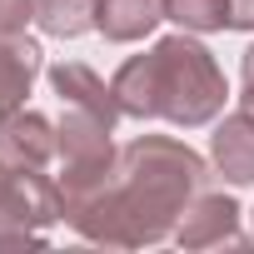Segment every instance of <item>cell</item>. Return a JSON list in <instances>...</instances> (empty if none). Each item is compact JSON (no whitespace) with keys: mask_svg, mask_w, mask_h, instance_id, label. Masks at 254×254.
Instances as JSON below:
<instances>
[{"mask_svg":"<svg viewBox=\"0 0 254 254\" xmlns=\"http://www.w3.org/2000/svg\"><path fill=\"white\" fill-rule=\"evenodd\" d=\"M55 135H60V160L65 165H105V160L120 155L110 145V125L95 120V115H85V110H75V105H65Z\"/></svg>","mask_w":254,"mask_h":254,"instance_id":"ba28073f","label":"cell"},{"mask_svg":"<svg viewBox=\"0 0 254 254\" xmlns=\"http://www.w3.org/2000/svg\"><path fill=\"white\" fill-rule=\"evenodd\" d=\"M95 5L100 0H35V25L55 40H75L95 25Z\"/></svg>","mask_w":254,"mask_h":254,"instance_id":"30bf717a","label":"cell"},{"mask_svg":"<svg viewBox=\"0 0 254 254\" xmlns=\"http://www.w3.org/2000/svg\"><path fill=\"white\" fill-rule=\"evenodd\" d=\"M165 20V0H100L95 5V30L115 45L145 40Z\"/></svg>","mask_w":254,"mask_h":254,"instance_id":"9c48e42d","label":"cell"},{"mask_svg":"<svg viewBox=\"0 0 254 254\" xmlns=\"http://www.w3.org/2000/svg\"><path fill=\"white\" fill-rule=\"evenodd\" d=\"M209 190V165L170 135H140L120 150L115 180L65 209V224L90 244L140 249L175 234L185 204Z\"/></svg>","mask_w":254,"mask_h":254,"instance_id":"6da1fadb","label":"cell"},{"mask_svg":"<svg viewBox=\"0 0 254 254\" xmlns=\"http://www.w3.org/2000/svg\"><path fill=\"white\" fill-rule=\"evenodd\" d=\"M35 20V0H0V35H20Z\"/></svg>","mask_w":254,"mask_h":254,"instance_id":"7c38bea8","label":"cell"},{"mask_svg":"<svg viewBox=\"0 0 254 254\" xmlns=\"http://www.w3.org/2000/svg\"><path fill=\"white\" fill-rule=\"evenodd\" d=\"M239 75H244V105H254V45L244 50V65H239Z\"/></svg>","mask_w":254,"mask_h":254,"instance_id":"5bb4252c","label":"cell"},{"mask_svg":"<svg viewBox=\"0 0 254 254\" xmlns=\"http://www.w3.org/2000/svg\"><path fill=\"white\" fill-rule=\"evenodd\" d=\"M229 30H254V0H229Z\"/></svg>","mask_w":254,"mask_h":254,"instance_id":"4fadbf2b","label":"cell"},{"mask_svg":"<svg viewBox=\"0 0 254 254\" xmlns=\"http://www.w3.org/2000/svg\"><path fill=\"white\" fill-rule=\"evenodd\" d=\"M209 160L229 185H254V105L224 115V125L209 140Z\"/></svg>","mask_w":254,"mask_h":254,"instance_id":"5b68a950","label":"cell"},{"mask_svg":"<svg viewBox=\"0 0 254 254\" xmlns=\"http://www.w3.org/2000/svg\"><path fill=\"white\" fill-rule=\"evenodd\" d=\"M115 105L130 120H170V125H209L224 110V70L214 65V55L190 40V35H165L155 40L150 55H130L115 80Z\"/></svg>","mask_w":254,"mask_h":254,"instance_id":"7a4b0ae2","label":"cell"},{"mask_svg":"<svg viewBox=\"0 0 254 254\" xmlns=\"http://www.w3.org/2000/svg\"><path fill=\"white\" fill-rule=\"evenodd\" d=\"M45 70L40 60V45L20 30V35H0V115H10L25 105L35 75Z\"/></svg>","mask_w":254,"mask_h":254,"instance_id":"52a82bcc","label":"cell"},{"mask_svg":"<svg viewBox=\"0 0 254 254\" xmlns=\"http://www.w3.org/2000/svg\"><path fill=\"white\" fill-rule=\"evenodd\" d=\"M0 155L15 170H45L60 155V135H55V125L45 115L10 110V115H0Z\"/></svg>","mask_w":254,"mask_h":254,"instance_id":"277c9868","label":"cell"},{"mask_svg":"<svg viewBox=\"0 0 254 254\" xmlns=\"http://www.w3.org/2000/svg\"><path fill=\"white\" fill-rule=\"evenodd\" d=\"M175 239L185 249H219V244L244 249L249 244L244 229H239V204L229 194H214V190H204V194H194L185 204V214L175 224Z\"/></svg>","mask_w":254,"mask_h":254,"instance_id":"3957f363","label":"cell"},{"mask_svg":"<svg viewBox=\"0 0 254 254\" xmlns=\"http://www.w3.org/2000/svg\"><path fill=\"white\" fill-rule=\"evenodd\" d=\"M165 20L209 35V30H229V0H165Z\"/></svg>","mask_w":254,"mask_h":254,"instance_id":"8fae6325","label":"cell"},{"mask_svg":"<svg viewBox=\"0 0 254 254\" xmlns=\"http://www.w3.org/2000/svg\"><path fill=\"white\" fill-rule=\"evenodd\" d=\"M50 90H55L65 105H75V110H85V115L105 120L110 130H115V120H120L115 90H110L90 65H80V60H60V65H50Z\"/></svg>","mask_w":254,"mask_h":254,"instance_id":"8992f818","label":"cell"}]
</instances>
